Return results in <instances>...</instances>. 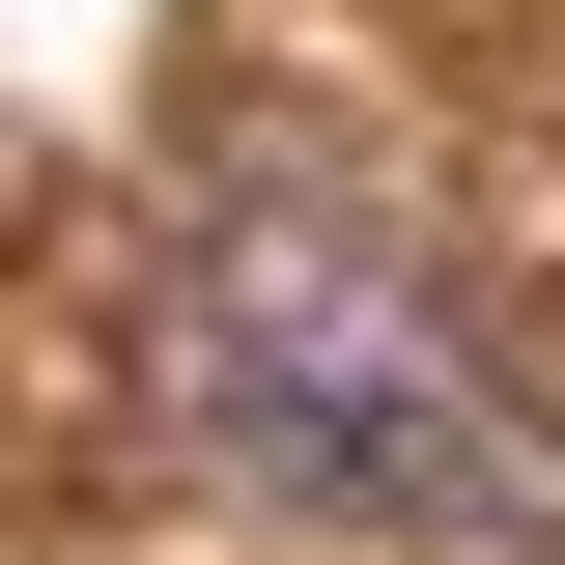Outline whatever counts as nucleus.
<instances>
[{
    "label": "nucleus",
    "mask_w": 565,
    "mask_h": 565,
    "mask_svg": "<svg viewBox=\"0 0 565 565\" xmlns=\"http://www.w3.org/2000/svg\"><path fill=\"white\" fill-rule=\"evenodd\" d=\"M170 396L255 509H396V537H565V452L481 396V340L424 311L367 226H199L170 282Z\"/></svg>",
    "instance_id": "1"
}]
</instances>
